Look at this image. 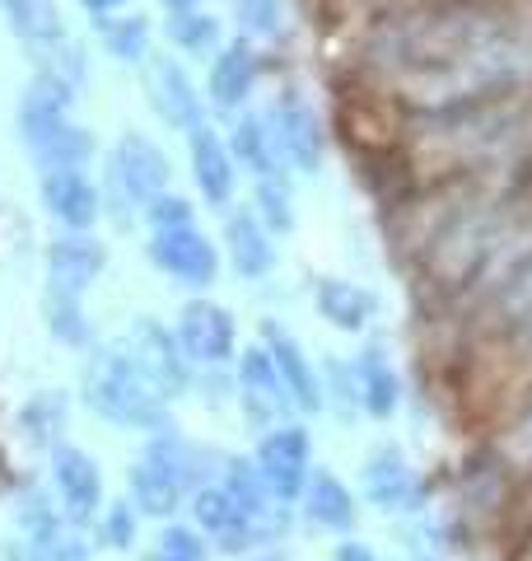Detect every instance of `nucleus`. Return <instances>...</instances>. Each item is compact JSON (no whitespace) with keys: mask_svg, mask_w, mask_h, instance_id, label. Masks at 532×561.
<instances>
[{"mask_svg":"<svg viewBox=\"0 0 532 561\" xmlns=\"http://www.w3.org/2000/svg\"><path fill=\"white\" fill-rule=\"evenodd\" d=\"M80 389H84V408L117 431H146V435L173 431L169 426V393L159 389L154 375L140 365L127 337L89 346Z\"/></svg>","mask_w":532,"mask_h":561,"instance_id":"1","label":"nucleus"},{"mask_svg":"<svg viewBox=\"0 0 532 561\" xmlns=\"http://www.w3.org/2000/svg\"><path fill=\"white\" fill-rule=\"evenodd\" d=\"M197 463H201V449L183 440L177 431H159L146 440V449L131 459L127 468V486H131V505L150 519H173L183 505L192 501L197 491Z\"/></svg>","mask_w":532,"mask_h":561,"instance_id":"2","label":"nucleus"},{"mask_svg":"<svg viewBox=\"0 0 532 561\" xmlns=\"http://www.w3.org/2000/svg\"><path fill=\"white\" fill-rule=\"evenodd\" d=\"M253 463L262 472L266 491H271L280 505H299V496H304V486L313 478V435H309V426L286 421V426L266 431L257 440Z\"/></svg>","mask_w":532,"mask_h":561,"instance_id":"3","label":"nucleus"},{"mask_svg":"<svg viewBox=\"0 0 532 561\" xmlns=\"http://www.w3.org/2000/svg\"><path fill=\"white\" fill-rule=\"evenodd\" d=\"M51 496L70 529L99 524L103 515V468L89 459L80 445H57L51 449Z\"/></svg>","mask_w":532,"mask_h":561,"instance_id":"4","label":"nucleus"},{"mask_svg":"<svg viewBox=\"0 0 532 561\" xmlns=\"http://www.w3.org/2000/svg\"><path fill=\"white\" fill-rule=\"evenodd\" d=\"M360 496L383 515H416L425 511V482L412 468V459L397 445L369 449L365 472H360Z\"/></svg>","mask_w":532,"mask_h":561,"instance_id":"5","label":"nucleus"},{"mask_svg":"<svg viewBox=\"0 0 532 561\" xmlns=\"http://www.w3.org/2000/svg\"><path fill=\"white\" fill-rule=\"evenodd\" d=\"M146 253L159 272H164L169 280H177V286L187 290H206L216 286L220 276V249L210 243L197 225H183V230H154Z\"/></svg>","mask_w":532,"mask_h":561,"instance_id":"6","label":"nucleus"},{"mask_svg":"<svg viewBox=\"0 0 532 561\" xmlns=\"http://www.w3.org/2000/svg\"><path fill=\"white\" fill-rule=\"evenodd\" d=\"M177 342H183L187 360L192 365H210V370H220V365L239 360V328H234V313L216 300H187L177 309Z\"/></svg>","mask_w":532,"mask_h":561,"instance_id":"7","label":"nucleus"},{"mask_svg":"<svg viewBox=\"0 0 532 561\" xmlns=\"http://www.w3.org/2000/svg\"><path fill=\"white\" fill-rule=\"evenodd\" d=\"M239 398H243V416L266 435L276 426H286V416L294 412L290 389L280 379L276 360L266 346H247L239 351Z\"/></svg>","mask_w":532,"mask_h":561,"instance_id":"8","label":"nucleus"},{"mask_svg":"<svg viewBox=\"0 0 532 561\" xmlns=\"http://www.w3.org/2000/svg\"><path fill=\"white\" fill-rule=\"evenodd\" d=\"M169 154L154 146L146 131H122L113 146V187L127 197L131 206L146 210L154 197L169 192Z\"/></svg>","mask_w":532,"mask_h":561,"instance_id":"9","label":"nucleus"},{"mask_svg":"<svg viewBox=\"0 0 532 561\" xmlns=\"http://www.w3.org/2000/svg\"><path fill=\"white\" fill-rule=\"evenodd\" d=\"M146 99L159 113V122L173 131H197L206 127V103L192 84L187 66L177 57H150L146 61Z\"/></svg>","mask_w":532,"mask_h":561,"instance_id":"10","label":"nucleus"},{"mask_svg":"<svg viewBox=\"0 0 532 561\" xmlns=\"http://www.w3.org/2000/svg\"><path fill=\"white\" fill-rule=\"evenodd\" d=\"M187 511H192V524H197L201 538H206L216 552H224V557H243V552H253V548H257L253 524H247V515L234 505V496H229V486H224V482H201L197 491H192Z\"/></svg>","mask_w":532,"mask_h":561,"instance_id":"11","label":"nucleus"},{"mask_svg":"<svg viewBox=\"0 0 532 561\" xmlns=\"http://www.w3.org/2000/svg\"><path fill=\"white\" fill-rule=\"evenodd\" d=\"M103 267H108V243L103 239H94V234H61L47 249V290L43 295L84 305V290L103 276Z\"/></svg>","mask_w":532,"mask_h":561,"instance_id":"12","label":"nucleus"},{"mask_svg":"<svg viewBox=\"0 0 532 561\" xmlns=\"http://www.w3.org/2000/svg\"><path fill=\"white\" fill-rule=\"evenodd\" d=\"M266 127H271V140L280 150V160L294 164L299 173H317L323 169V150H327V136H323V117H317L304 99H276L271 117H266Z\"/></svg>","mask_w":532,"mask_h":561,"instance_id":"13","label":"nucleus"},{"mask_svg":"<svg viewBox=\"0 0 532 561\" xmlns=\"http://www.w3.org/2000/svg\"><path fill=\"white\" fill-rule=\"evenodd\" d=\"M127 342H131V351L140 356V365L154 375V383L164 389L169 398H177V393H187V383H192V360H187V351H183V342H177V332L173 328H164L159 319H150V313H140V319L131 323V332H127Z\"/></svg>","mask_w":532,"mask_h":561,"instance_id":"14","label":"nucleus"},{"mask_svg":"<svg viewBox=\"0 0 532 561\" xmlns=\"http://www.w3.org/2000/svg\"><path fill=\"white\" fill-rule=\"evenodd\" d=\"M38 192H43V210L70 234H84L103 216V192L84 169H47L38 179Z\"/></svg>","mask_w":532,"mask_h":561,"instance_id":"15","label":"nucleus"},{"mask_svg":"<svg viewBox=\"0 0 532 561\" xmlns=\"http://www.w3.org/2000/svg\"><path fill=\"white\" fill-rule=\"evenodd\" d=\"M262 346L271 351L276 370H280V379H286V389H290L294 412H304V416H317V412H323V408H327L323 379H317L313 360L304 356V346H299L294 332H286L276 319H266V323H262Z\"/></svg>","mask_w":532,"mask_h":561,"instance_id":"16","label":"nucleus"},{"mask_svg":"<svg viewBox=\"0 0 532 561\" xmlns=\"http://www.w3.org/2000/svg\"><path fill=\"white\" fill-rule=\"evenodd\" d=\"M187 154H192V179L197 192L210 206H229L234 202V183H239V164L229 154V140L210 127L187 131Z\"/></svg>","mask_w":532,"mask_h":561,"instance_id":"17","label":"nucleus"},{"mask_svg":"<svg viewBox=\"0 0 532 561\" xmlns=\"http://www.w3.org/2000/svg\"><path fill=\"white\" fill-rule=\"evenodd\" d=\"M299 511L313 529L323 534H350L355 529V515H360V501H355V491L336 478L332 468H313V478L304 486V496H299Z\"/></svg>","mask_w":532,"mask_h":561,"instance_id":"18","label":"nucleus"},{"mask_svg":"<svg viewBox=\"0 0 532 561\" xmlns=\"http://www.w3.org/2000/svg\"><path fill=\"white\" fill-rule=\"evenodd\" d=\"M224 253H229V267L243 280H262L276 267V243H271V230L257 220V210L239 206L234 216L224 220Z\"/></svg>","mask_w":532,"mask_h":561,"instance_id":"19","label":"nucleus"},{"mask_svg":"<svg viewBox=\"0 0 532 561\" xmlns=\"http://www.w3.org/2000/svg\"><path fill=\"white\" fill-rule=\"evenodd\" d=\"M350 370H355V389H360V412L365 416H374V421L397 416V408H402V375H397V365L388 360L383 346H365L360 356H355Z\"/></svg>","mask_w":532,"mask_h":561,"instance_id":"20","label":"nucleus"},{"mask_svg":"<svg viewBox=\"0 0 532 561\" xmlns=\"http://www.w3.org/2000/svg\"><path fill=\"white\" fill-rule=\"evenodd\" d=\"M313 305L336 332H365L369 323H374V313H379V295L369 286H360V280L323 276L313 286Z\"/></svg>","mask_w":532,"mask_h":561,"instance_id":"21","label":"nucleus"},{"mask_svg":"<svg viewBox=\"0 0 532 561\" xmlns=\"http://www.w3.org/2000/svg\"><path fill=\"white\" fill-rule=\"evenodd\" d=\"M253 84H257V51L247 38H234V43H224L216 51V61H210V103L224 113H234L239 103H247V94H253Z\"/></svg>","mask_w":532,"mask_h":561,"instance_id":"22","label":"nucleus"},{"mask_svg":"<svg viewBox=\"0 0 532 561\" xmlns=\"http://www.w3.org/2000/svg\"><path fill=\"white\" fill-rule=\"evenodd\" d=\"M0 14H5L10 33L33 51V57L70 38L57 0H0Z\"/></svg>","mask_w":532,"mask_h":561,"instance_id":"23","label":"nucleus"},{"mask_svg":"<svg viewBox=\"0 0 532 561\" xmlns=\"http://www.w3.org/2000/svg\"><path fill=\"white\" fill-rule=\"evenodd\" d=\"M229 154H234V164H247V173H253L257 183L286 173V160H280V150L271 140V127H266V117H257V113L234 122V131H229Z\"/></svg>","mask_w":532,"mask_h":561,"instance_id":"24","label":"nucleus"},{"mask_svg":"<svg viewBox=\"0 0 532 561\" xmlns=\"http://www.w3.org/2000/svg\"><path fill=\"white\" fill-rule=\"evenodd\" d=\"M103 47L108 57H117L122 66H146L150 61V38H154V24L150 14H99L94 20Z\"/></svg>","mask_w":532,"mask_h":561,"instance_id":"25","label":"nucleus"},{"mask_svg":"<svg viewBox=\"0 0 532 561\" xmlns=\"http://www.w3.org/2000/svg\"><path fill=\"white\" fill-rule=\"evenodd\" d=\"M169 38L173 47L183 51V57H210V51H220V20L206 10H177L169 20Z\"/></svg>","mask_w":532,"mask_h":561,"instance_id":"26","label":"nucleus"},{"mask_svg":"<svg viewBox=\"0 0 532 561\" xmlns=\"http://www.w3.org/2000/svg\"><path fill=\"white\" fill-rule=\"evenodd\" d=\"M20 421H24V431H28L33 445H51V449H57V435L66 431V393H57V389L33 393Z\"/></svg>","mask_w":532,"mask_h":561,"instance_id":"27","label":"nucleus"},{"mask_svg":"<svg viewBox=\"0 0 532 561\" xmlns=\"http://www.w3.org/2000/svg\"><path fill=\"white\" fill-rule=\"evenodd\" d=\"M43 319H47V332L61 346H94V328H89L80 300H57V295H43Z\"/></svg>","mask_w":532,"mask_h":561,"instance_id":"28","label":"nucleus"},{"mask_svg":"<svg viewBox=\"0 0 532 561\" xmlns=\"http://www.w3.org/2000/svg\"><path fill=\"white\" fill-rule=\"evenodd\" d=\"M257 220L266 225L271 234H290L294 230V192H290V179L280 173V179H262L257 183Z\"/></svg>","mask_w":532,"mask_h":561,"instance_id":"29","label":"nucleus"},{"mask_svg":"<svg viewBox=\"0 0 532 561\" xmlns=\"http://www.w3.org/2000/svg\"><path fill=\"white\" fill-rule=\"evenodd\" d=\"M136 529H140V511L131 501H113V505H103V515L94 524V538L103 542V548H113V552H127L136 548Z\"/></svg>","mask_w":532,"mask_h":561,"instance_id":"30","label":"nucleus"},{"mask_svg":"<svg viewBox=\"0 0 532 561\" xmlns=\"http://www.w3.org/2000/svg\"><path fill=\"white\" fill-rule=\"evenodd\" d=\"M280 20H286V5L280 0H239V28L243 38H276Z\"/></svg>","mask_w":532,"mask_h":561,"instance_id":"31","label":"nucleus"},{"mask_svg":"<svg viewBox=\"0 0 532 561\" xmlns=\"http://www.w3.org/2000/svg\"><path fill=\"white\" fill-rule=\"evenodd\" d=\"M146 220L150 230H183V225H192V202L177 197V192H164L146 206Z\"/></svg>","mask_w":532,"mask_h":561,"instance_id":"32","label":"nucleus"},{"mask_svg":"<svg viewBox=\"0 0 532 561\" xmlns=\"http://www.w3.org/2000/svg\"><path fill=\"white\" fill-rule=\"evenodd\" d=\"M336 561H379V552L369 548V542H342V548H336Z\"/></svg>","mask_w":532,"mask_h":561,"instance_id":"33","label":"nucleus"},{"mask_svg":"<svg viewBox=\"0 0 532 561\" xmlns=\"http://www.w3.org/2000/svg\"><path fill=\"white\" fill-rule=\"evenodd\" d=\"M164 5L177 14V10H197V0H164Z\"/></svg>","mask_w":532,"mask_h":561,"instance_id":"34","label":"nucleus"},{"mask_svg":"<svg viewBox=\"0 0 532 561\" xmlns=\"http://www.w3.org/2000/svg\"><path fill=\"white\" fill-rule=\"evenodd\" d=\"M146 561H183V557H169V552H159V548H154V552H150Z\"/></svg>","mask_w":532,"mask_h":561,"instance_id":"35","label":"nucleus"}]
</instances>
